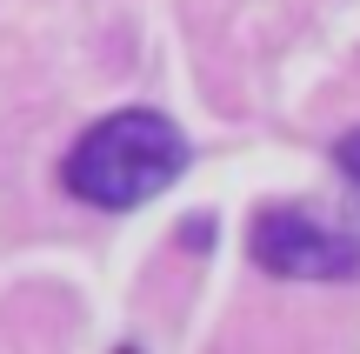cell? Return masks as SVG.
Returning <instances> with one entry per match:
<instances>
[{"label": "cell", "instance_id": "2", "mask_svg": "<svg viewBox=\"0 0 360 354\" xmlns=\"http://www.w3.org/2000/svg\"><path fill=\"white\" fill-rule=\"evenodd\" d=\"M247 241H254V261L281 281H354L360 274V234L321 221L307 208H260Z\"/></svg>", "mask_w": 360, "mask_h": 354}, {"label": "cell", "instance_id": "1", "mask_svg": "<svg viewBox=\"0 0 360 354\" xmlns=\"http://www.w3.org/2000/svg\"><path fill=\"white\" fill-rule=\"evenodd\" d=\"M180 174H187V134L154 107H120L74 141L60 181L87 208H141L147 194L174 187Z\"/></svg>", "mask_w": 360, "mask_h": 354}, {"label": "cell", "instance_id": "3", "mask_svg": "<svg viewBox=\"0 0 360 354\" xmlns=\"http://www.w3.org/2000/svg\"><path fill=\"white\" fill-rule=\"evenodd\" d=\"M334 160H340V174H347V181L360 187V127H354V134H340V147H334Z\"/></svg>", "mask_w": 360, "mask_h": 354}]
</instances>
